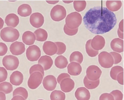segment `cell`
I'll return each instance as SVG.
<instances>
[{
  "label": "cell",
  "instance_id": "44dd1931",
  "mask_svg": "<svg viewBox=\"0 0 124 100\" xmlns=\"http://www.w3.org/2000/svg\"><path fill=\"white\" fill-rule=\"evenodd\" d=\"M38 63L43 67L44 70L46 71L51 68L53 64V61L50 57L45 55L40 57Z\"/></svg>",
  "mask_w": 124,
  "mask_h": 100
},
{
  "label": "cell",
  "instance_id": "f907efd6",
  "mask_svg": "<svg viewBox=\"0 0 124 100\" xmlns=\"http://www.w3.org/2000/svg\"><path fill=\"white\" fill-rule=\"evenodd\" d=\"M4 21L3 19L0 17V30L3 28L4 25Z\"/></svg>",
  "mask_w": 124,
  "mask_h": 100
},
{
  "label": "cell",
  "instance_id": "6da1fadb",
  "mask_svg": "<svg viewBox=\"0 0 124 100\" xmlns=\"http://www.w3.org/2000/svg\"><path fill=\"white\" fill-rule=\"evenodd\" d=\"M83 20L86 28L96 34L109 31L117 22L116 15L113 12L106 8L101 6L94 7L88 11Z\"/></svg>",
  "mask_w": 124,
  "mask_h": 100
},
{
  "label": "cell",
  "instance_id": "1f68e13d",
  "mask_svg": "<svg viewBox=\"0 0 124 100\" xmlns=\"http://www.w3.org/2000/svg\"><path fill=\"white\" fill-rule=\"evenodd\" d=\"M13 90V86L9 82H5L0 84V91L4 92L6 94L10 93Z\"/></svg>",
  "mask_w": 124,
  "mask_h": 100
},
{
  "label": "cell",
  "instance_id": "816d5d0a",
  "mask_svg": "<svg viewBox=\"0 0 124 100\" xmlns=\"http://www.w3.org/2000/svg\"><path fill=\"white\" fill-rule=\"evenodd\" d=\"M62 1L65 4H70L73 2V1Z\"/></svg>",
  "mask_w": 124,
  "mask_h": 100
},
{
  "label": "cell",
  "instance_id": "f1b7e54d",
  "mask_svg": "<svg viewBox=\"0 0 124 100\" xmlns=\"http://www.w3.org/2000/svg\"><path fill=\"white\" fill-rule=\"evenodd\" d=\"M91 40L92 39H89L86 42L85 46L86 51L89 56L94 57L98 54L99 51L95 50L92 47L91 45Z\"/></svg>",
  "mask_w": 124,
  "mask_h": 100
},
{
  "label": "cell",
  "instance_id": "ffe728a7",
  "mask_svg": "<svg viewBox=\"0 0 124 100\" xmlns=\"http://www.w3.org/2000/svg\"><path fill=\"white\" fill-rule=\"evenodd\" d=\"M5 23L7 26L15 28L19 24V19L18 17L14 14H10L6 17Z\"/></svg>",
  "mask_w": 124,
  "mask_h": 100
},
{
  "label": "cell",
  "instance_id": "d6a6232c",
  "mask_svg": "<svg viewBox=\"0 0 124 100\" xmlns=\"http://www.w3.org/2000/svg\"><path fill=\"white\" fill-rule=\"evenodd\" d=\"M124 69L123 67L120 66H116L113 67L110 72V76L111 78L113 80H116L117 75L119 73L123 72Z\"/></svg>",
  "mask_w": 124,
  "mask_h": 100
},
{
  "label": "cell",
  "instance_id": "4dcf8cb0",
  "mask_svg": "<svg viewBox=\"0 0 124 100\" xmlns=\"http://www.w3.org/2000/svg\"><path fill=\"white\" fill-rule=\"evenodd\" d=\"M86 5L85 1H75L73 2L74 9L79 12L83 11L86 8Z\"/></svg>",
  "mask_w": 124,
  "mask_h": 100
},
{
  "label": "cell",
  "instance_id": "f5cc1de1",
  "mask_svg": "<svg viewBox=\"0 0 124 100\" xmlns=\"http://www.w3.org/2000/svg\"><path fill=\"white\" fill-rule=\"evenodd\" d=\"M42 100V99H39V100Z\"/></svg>",
  "mask_w": 124,
  "mask_h": 100
},
{
  "label": "cell",
  "instance_id": "74e56055",
  "mask_svg": "<svg viewBox=\"0 0 124 100\" xmlns=\"http://www.w3.org/2000/svg\"><path fill=\"white\" fill-rule=\"evenodd\" d=\"M64 33L66 35L69 36H73L76 34L78 33V28L72 29L68 28L65 24L63 28Z\"/></svg>",
  "mask_w": 124,
  "mask_h": 100
},
{
  "label": "cell",
  "instance_id": "2e32d148",
  "mask_svg": "<svg viewBox=\"0 0 124 100\" xmlns=\"http://www.w3.org/2000/svg\"><path fill=\"white\" fill-rule=\"evenodd\" d=\"M60 85L62 90L67 93L70 92L73 89L75 84L72 79L70 78H66L62 80Z\"/></svg>",
  "mask_w": 124,
  "mask_h": 100
},
{
  "label": "cell",
  "instance_id": "8d00e7d4",
  "mask_svg": "<svg viewBox=\"0 0 124 100\" xmlns=\"http://www.w3.org/2000/svg\"><path fill=\"white\" fill-rule=\"evenodd\" d=\"M8 73L4 67H0V83L5 81L8 77Z\"/></svg>",
  "mask_w": 124,
  "mask_h": 100
},
{
  "label": "cell",
  "instance_id": "83f0119b",
  "mask_svg": "<svg viewBox=\"0 0 124 100\" xmlns=\"http://www.w3.org/2000/svg\"><path fill=\"white\" fill-rule=\"evenodd\" d=\"M84 83L85 87L88 89L92 90L97 88L100 84L99 79L93 81L89 80L86 76L84 80Z\"/></svg>",
  "mask_w": 124,
  "mask_h": 100
},
{
  "label": "cell",
  "instance_id": "ba28073f",
  "mask_svg": "<svg viewBox=\"0 0 124 100\" xmlns=\"http://www.w3.org/2000/svg\"><path fill=\"white\" fill-rule=\"evenodd\" d=\"M26 54L28 60L31 62L37 61L41 55V51L37 46L33 45L29 46L26 51Z\"/></svg>",
  "mask_w": 124,
  "mask_h": 100
},
{
  "label": "cell",
  "instance_id": "484cf974",
  "mask_svg": "<svg viewBox=\"0 0 124 100\" xmlns=\"http://www.w3.org/2000/svg\"><path fill=\"white\" fill-rule=\"evenodd\" d=\"M68 63L67 58L62 55L58 56L55 61V64L56 66L61 69L66 68Z\"/></svg>",
  "mask_w": 124,
  "mask_h": 100
},
{
  "label": "cell",
  "instance_id": "bcb514c9",
  "mask_svg": "<svg viewBox=\"0 0 124 100\" xmlns=\"http://www.w3.org/2000/svg\"><path fill=\"white\" fill-rule=\"evenodd\" d=\"M11 100H25L22 96L20 95L14 96Z\"/></svg>",
  "mask_w": 124,
  "mask_h": 100
},
{
  "label": "cell",
  "instance_id": "60d3db41",
  "mask_svg": "<svg viewBox=\"0 0 124 100\" xmlns=\"http://www.w3.org/2000/svg\"><path fill=\"white\" fill-rule=\"evenodd\" d=\"M8 50L7 45L3 42H0V56H3L5 55Z\"/></svg>",
  "mask_w": 124,
  "mask_h": 100
},
{
  "label": "cell",
  "instance_id": "5bb4252c",
  "mask_svg": "<svg viewBox=\"0 0 124 100\" xmlns=\"http://www.w3.org/2000/svg\"><path fill=\"white\" fill-rule=\"evenodd\" d=\"M105 44V41L102 36L98 35L95 36L92 40L91 45L92 47L96 51L102 49Z\"/></svg>",
  "mask_w": 124,
  "mask_h": 100
},
{
  "label": "cell",
  "instance_id": "30bf717a",
  "mask_svg": "<svg viewBox=\"0 0 124 100\" xmlns=\"http://www.w3.org/2000/svg\"><path fill=\"white\" fill-rule=\"evenodd\" d=\"M44 18L43 15L39 13L32 14L30 19V23L31 25L36 28L42 27L44 22Z\"/></svg>",
  "mask_w": 124,
  "mask_h": 100
},
{
  "label": "cell",
  "instance_id": "7dc6e473",
  "mask_svg": "<svg viewBox=\"0 0 124 100\" xmlns=\"http://www.w3.org/2000/svg\"><path fill=\"white\" fill-rule=\"evenodd\" d=\"M6 96L4 93L0 92V100H6Z\"/></svg>",
  "mask_w": 124,
  "mask_h": 100
},
{
  "label": "cell",
  "instance_id": "4316f807",
  "mask_svg": "<svg viewBox=\"0 0 124 100\" xmlns=\"http://www.w3.org/2000/svg\"><path fill=\"white\" fill-rule=\"evenodd\" d=\"M84 56L82 54L78 51H75L70 55V62H75L81 64L84 60Z\"/></svg>",
  "mask_w": 124,
  "mask_h": 100
},
{
  "label": "cell",
  "instance_id": "836d02e7",
  "mask_svg": "<svg viewBox=\"0 0 124 100\" xmlns=\"http://www.w3.org/2000/svg\"><path fill=\"white\" fill-rule=\"evenodd\" d=\"M17 95H20L22 96L25 99L27 98L28 94L27 90L24 88L20 87L17 88L13 92V96Z\"/></svg>",
  "mask_w": 124,
  "mask_h": 100
},
{
  "label": "cell",
  "instance_id": "f6af8a7d",
  "mask_svg": "<svg viewBox=\"0 0 124 100\" xmlns=\"http://www.w3.org/2000/svg\"><path fill=\"white\" fill-rule=\"evenodd\" d=\"M121 31L124 32V20H122L120 22L118 29Z\"/></svg>",
  "mask_w": 124,
  "mask_h": 100
},
{
  "label": "cell",
  "instance_id": "8fae6325",
  "mask_svg": "<svg viewBox=\"0 0 124 100\" xmlns=\"http://www.w3.org/2000/svg\"><path fill=\"white\" fill-rule=\"evenodd\" d=\"M43 84L46 89L48 91H52L56 88L57 82L55 77L50 75L47 76L44 78Z\"/></svg>",
  "mask_w": 124,
  "mask_h": 100
},
{
  "label": "cell",
  "instance_id": "e575fe53",
  "mask_svg": "<svg viewBox=\"0 0 124 100\" xmlns=\"http://www.w3.org/2000/svg\"><path fill=\"white\" fill-rule=\"evenodd\" d=\"M44 69L43 67L40 65L36 64L32 66L30 68L29 73L31 75L35 71H39L42 74L43 77L45 75Z\"/></svg>",
  "mask_w": 124,
  "mask_h": 100
},
{
  "label": "cell",
  "instance_id": "f546056e",
  "mask_svg": "<svg viewBox=\"0 0 124 100\" xmlns=\"http://www.w3.org/2000/svg\"><path fill=\"white\" fill-rule=\"evenodd\" d=\"M50 98L51 100H65V93L60 90H55L51 93Z\"/></svg>",
  "mask_w": 124,
  "mask_h": 100
},
{
  "label": "cell",
  "instance_id": "8992f818",
  "mask_svg": "<svg viewBox=\"0 0 124 100\" xmlns=\"http://www.w3.org/2000/svg\"><path fill=\"white\" fill-rule=\"evenodd\" d=\"M2 63L4 66L8 70L13 71L18 68L19 62L16 57L9 55L6 56L3 58Z\"/></svg>",
  "mask_w": 124,
  "mask_h": 100
},
{
  "label": "cell",
  "instance_id": "52a82bcc",
  "mask_svg": "<svg viewBox=\"0 0 124 100\" xmlns=\"http://www.w3.org/2000/svg\"><path fill=\"white\" fill-rule=\"evenodd\" d=\"M43 76L42 73L39 71H35L31 74L28 79V85L32 89L37 88L42 83Z\"/></svg>",
  "mask_w": 124,
  "mask_h": 100
},
{
  "label": "cell",
  "instance_id": "d4e9b609",
  "mask_svg": "<svg viewBox=\"0 0 124 100\" xmlns=\"http://www.w3.org/2000/svg\"><path fill=\"white\" fill-rule=\"evenodd\" d=\"M35 35L36 40L39 41L44 42L46 40L48 37L47 31L45 30L39 28L34 32Z\"/></svg>",
  "mask_w": 124,
  "mask_h": 100
},
{
  "label": "cell",
  "instance_id": "ac0fdd59",
  "mask_svg": "<svg viewBox=\"0 0 124 100\" xmlns=\"http://www.w3.org/2000/svg\"><path fill=\"white\" fill-rule=\"evenodd\" d=\"M110 46L113 50L121 53L124 51V41L119 38L113 39L110 43Z\"/></svg>",
  "mask_w": 124,
  "mask_h": 100
},
{
  "label": "cell",
  "instance_id": "7bdbcfd3",
  "mask_svg": "<svg viewBox=\"0 0 124 100\" xmlns=\"http://www.w3.org/2000/svg\"><path fill=\"white\" fill-rule=\"evenodd\" d=\"M66 78H70V76L67 73H62L59 75L57 78V81L60 84L61 82L63 79Z\"/></svg>",
  "mask_w": 124,
  "mask_h": 100
},
{
  "label": "cell",
  "instance_id": "7c38bea8",
  "mask_svg": "<svg viewBox=\"0 0 124 100\" xmlns=\"http://www.w3.org/2000/svg\"><path fill=\"white\" fill-rule=\"evenodd\" d=\"M10 49V52L13 55H19L25 52V45L22 42L16 41L11 45Z\"/></svg>",
  "mask_w": 124,
  "mask_h": 100
},
{
  "label": "cell",
  "instance_id": "9c48e42d",
  "mask_svg": "<svg viewBox=\"0 0 124 100\" xmlns=\"http://www.w3.org/2000/svg\"><path fill=\"white\" fill-rule=\"evenodd\" d=\"M102 73V71L98 66L92 65L89 66L86 71V76L89 80L93 81L99 79Z\"/></svg>",
  "mask_w": 124,
  "mask_h": 100
},
{
  "label": "cell",
  "instance_id": "e0dca14e",
  "mask_svg": "<svg viewBox=\"0 0 124 100\" xmlns=\"http://www.w3.org/2000/svg\"><path fill=\"white\" fill-rule=\"evenodd\" d=\"M68 73L72 76H76L79 75L81 73L82 67L80 64L75 62H72L67 67Z\"/></svg>",
  "mask_w": 124,
  "mask_h": 100
},
{
  "label": "cell",
  "instance_id": "c3c4849f",
  "mask_svg": "<svg viewBox=\"0 0 124 100\" xmlns=\"http://www.w3.org/2000/svg\"><path fill=\"white\" fill-rule=\"evenodd\" d=\"M117 34L119 38L122 39H124L123 32L121 31L118 29L117 30Z\"/></svg>",
  "mask_w": 124,
  "mask_h": 100
},
{
  "label": "cell",
  "instance_id": "7402d4cb",
  "mask_svg": "<svg viewBox=\"0 0 124 100\" xmlns=\"http://www.w3.org/2000/svg\"><path fill=\"white\" fill-rule=\"evenodd\" d=\"M22 39L25 44L28 45H31L34 44L36 40V37L32 32L27 31L23 33Z\"/></svg>",
  "mask_w": 124,
  "mask_h": 100
},
{
  "label": "cell",
  "instance_id": "d6986e66",
  "mask_svg": "<svg viewBox=\"0 0 124 100\" xmlns=\"http://www.w3.org/2000/svg\"><path fill=\"white\" fill-rule=\"evenodd\" d=\"M10 81L13 85L19 86L23 83V76L21 72L18 71L14 72L10 77Z\"/></svg>",
  "mask_w": 124,
  "mask_h": 100
},
{
  "label": "cell",
  "instance_id": "ee69618b",
  "mask_svg": "<svg viewBox=\"0 0 124 100\" xmlns=\"http://www.w3.org/2000/svg\"><path fill=\"white\" fill-rule=\"evenodd\" d=\"M116 80L118 83L121 85H124V72H122L119 73L117 75Z\"/></svg>",
  "mask_w": 124,
  "mask_h": 100
},
{
  "label": "cell",
  "instance_id": "681fc988",
  "mask_svg": "<svg viewBox=\"0 0 124 100\" xmlns=\"http://www.w3.org/2000/svg\"><path fill=\"white\" fill-rule=\"evenodd\" d=\"M59 1H46L47 3L52 5L58 3Z\"/></svg>",
  "mask_w": 124,
  "mask_h": 100
},
{
  "label": "cell",
  "instance_id": "d590c367",
  "mask_svg": "<svg viewBox=\"0 0 124 100\" xmlns=\"http://www.w3.org/2000/svg\"><path fill=\"white\" fill-rule=\"evenodd\" d=\"M58 48V50L56 54L58 55H62L66 51V45L63 43L60 42H56Z\"/></svg>",
  "mask_w": 124,
  "mask_h": 100
},
{
  "label": "cell",
  "instance_id": "603a6c76",
  "mask_svg": "<svg viewBox=\"0 0 124 100\" xmlns=\"http://www.w3.org/2000/svg\"><path fill=\"white\" fill-rule=\"evenodd\" d=\"M32 9L29 5L23 4L20 6L17 10L18 14L22 17H25L29 16L31 14Z\"/></svg>",
  "mask_w": 124,
  "mask_h": 100
},
{
  "label": "cell",
  "instance_id": "9a60e30c",
  "mask_svg": "<svg viewBox=\"0 0 124 100\" xmlns=\"http://www.w3.org/2000/svg\"><path fill=\"white\" fill-rule=\"evenodd\" d=\"M75 95L77 100H89L91 97L89 91L84 87L78 88L75 92Z\"/></svg>",
  "mask_w": 124,
  "mask_h": 100
},
{
  "label": "cell",
  "instance_id": "cb8c5ba5",
  "mask_svg": "<svg viewBox=\"0 0 124 100\" xmlns=\"http://www.w3.org/2000/svg\"><path fill=\"white\" fill-rule=\"evenodd\" d=\"M107 8L111 12H116L121 8L122 3L120 1H107L106 3Z\"/></svg>",
  "mask_w": 124,
  "mask_h": 100
},
{
  "label": "cell",
  "instance_id": "5b68a950",
  "mask_svg": "<svg viewBox=\"0 0 124 100\" xmlns=\"http://www.w3.org/2000/svg\"><path fill=\"white\" fill-rule=\"evenodd\" d=\"M98 61L101 66L105 69L111 68L114 64V60L112 55L105 51L102 52L99 54Z\"/></svg>",
  "mask_w": 124,
  "mask_h": 100
},
{
  "label": "cell",
  "instance_id": "4fadbf2b",
  "mask_svg": "<svg viewBox=\"0 0 124 100\" xmlns=\"http://www.w3.org/2000/svg\"><path fill=\"white\" fill-rule=\"evenodd\" d=\"M44 52L46 55L52 56L56 54L58 50L57 46L55 43L53 42H45L43 46Z\"/></svg>",
  "mask_w": 124,
  "mask_h": 100
},
{
  "label": "cell",
  "instance_id": "ab89813d",
  "mask_svg": "<svg viewBox=\"0 0 124 100\" xmlns=\"http://www.w3.org/2000/svg\"><path fill=\"white\" fill-rule=\"evenodd\" d=\"M110 53L113 58L114 64H117L121 62L122 58L120 54L114 52H111Z\"/></svg>",
  "mask_w": 124,
  "mask_h": 100
},
{
  "label": "cell",
  "instance_id": "b9f144b4",
  "mask_svg": "<svg viewBox=\"0 0 124 100\" xmlns=\"http://www.w3.org/2000/svg\"><path fill=\"white\" fill-rule=\"evenodd\" d=\"M99 100H114L113 95L110 93H104L100 96Z\"/></svg>",
  "mask_w": 124,
  "mask_h": 100
},
{
  "label": "cell",
  "instance_id": "3957f363",
  "mask_svg": "<svg viewBox=\"0 0 124 100\" xmlns=\"http://www.w3.org/2000/svg\"><path fill=\"white\" fill-rule=\"evenodd\" d=\"M82 18L81 15L76 12L68 15L65 19L66 25L69 28L72 29L78 28L81 23Z\"/></svg>",
  "mask_w": 124,
  "mask_h": 100
},
{
  "label": "cell",
  "instance_id": "7a4b0ae2",
  "mask_svg": "<svg viewBox=\"0 0 124 100\" xmlns=\"http://www.w3.org/2000/svg\"><path fill=\"white\" fill-rule=\"evenodd\" d=\"M0 37L2 39L6 42H13L18 39L20 34L16 29L9 27L3 29L0 32Z\"/></svg>",
  "mask_w": 124,
  "mask_h": 100
},
{
  "label": "cell",
  "instance_id": "f35d334b",
  "mask_svg": "<svg viewBox=\"0 0 124 100\" xmlns=\"http://www.w3.org/2000/svg\"><path fill=\"white\" fill-rule=\"evenodd\" d=\"M113 96L114 100H122L123 94L121 91L118 90H114L110 93Z\"/></svg>",
  "mask_w": 124,
  "mask_h": 100
},
{
  "label": "cell",
  "instance_id": "277c9868",
  "mask_svg": "<svg viewBox=\"0 0 124 100\" xmlns=\"http://www.w3.org/2000/svg\"><path fill=\"white\" fill-rule=\"evenodd\" d=\"M67 12L65 8L63 6L57 5L51 10L50 16L52 19L54 21L59 22L66 17Z\"/></svg>",
  "mask_w": 124,
  "mask_h": 100
}]
</instances>
